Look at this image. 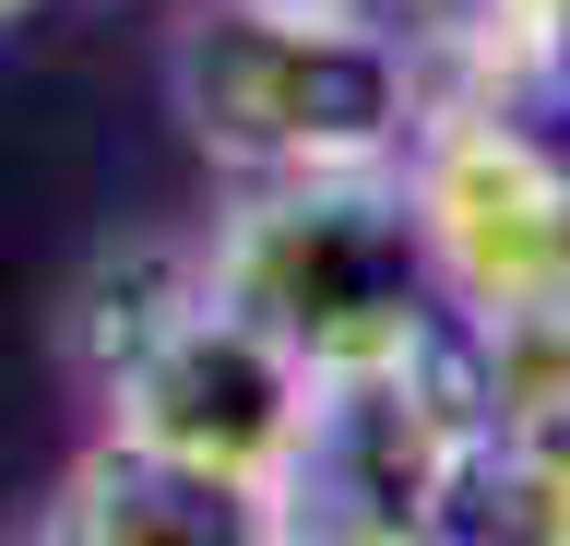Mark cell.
<instances>
[{
  "instance_id": "1",
  "label": "cell",
  "mask_w": 570,
  "mask_h": 546,
  "mask_svg": "<svg viewBox=\"0 0 570 546\" xmlns=\"http://www.w3.org/2000/svg\"><path fill=\"white\" fill-rule=\"evenodd\" d=\"M214 297L262 321L297 368H381L440 345V261L404 202V167H309V179H262V202L226 215L203 250Z\"/></svg>"
},
{
  "instance_id": "2",
  "label": "cell",
  "mask_w": 570,
  "mask_h": 546,
  "mask_svg": "<svg viewBox=\"0 0 570 546\" xmlns=\"http://www.w3.org/2000/svg\"><path fill=\"white\" fill-rule=\"evenodd\" d=\"M178 108L203 155L249 179H309V167H404L428 119V72L392 37L274 12V0H203L178 24Z\"/></svg>"
},
{
  "instance_id": "3",
  "label": "cell",
  "mask_w": 570,
  "mask_h": 546,
  "mask_svg": "<svg viewBox=\"0 0 570 546\" xmlns=\"http://www.w3.org/2000/svg\"><path fill=\"white\" fill-rule=\"evenodd\" d=\"M488 380L475 357H381V368H309V416L274 475V535H440L452 499L488 475Z\"/></svg>"
},
{
  "instance_id": "4",
  "label": "cell",
  "mask_w": 570,
  "mask_h": 546,
  "mask_svg": "<svg viewBox=\"0 0 570 546\" xmlns=\"http://www.w3.org/2000/svg\"><path fill=\"white\" fill-rule=\"evenodd\" d=\"M404 202H416L428 261L463 309H499L570 261V167L523 131V108L440 96L404 143Z\"/></svg>"
},
{
  "instance_id": "5",
  "label": "cell",
  "mask_w": 570,
  "mask_h": 546,
  "mask_svg": "<svg viewBox=\"0 0 570 546\" xmlns=\"http://www.w3.org/2000/svg\"><path fill=\"white\" fill-rule=\"evenodd\" d=\"M297 416H309V368L285 357L262 321H238V309L214 297V274H203V297L107 380V428H131V439H155V451H178V464L249 487L262 523H274V475H285Z\"/></svg>"
},
{
  "instance_id": "6",
  "label": "cell",
  "mask_w": 570,
  "mask_h": 546,
  "mask_svg": "<svg viewBox=\"0 0 570 546\" xmlns=\"http://www.w3.org/2000/svg\"><path fill=\"white\" fill-rule=\"evenodd\" d=\"M48 535H71V546H238V535H274V523H262L249 487L178 464V451H155V439H131V428H107L96 451L60 475Z\"/></svg>"
},
{
  "instance_id": "7",
  "label": "cell",
  "mask_w": 570,
  "mask_h": 546,
  "mask_svg": "<svg viewBox=\"0 0 570 546\" xmlns=\"http://www.w3.org/2000/svg\"><path fill=\"white\" fill-rule=\"evenodd\" d=\"M190 297H203V250L131 238V250L96 261V274H83V297H71V368L107 393V380H119V368H131L142 345H155L178 309H190Z\"/></svg>"
},
{
  "instance_id": "8",
  "label": "cell",
  "mask_w": 570,
  "mask_h": 546,
  "mask_svg": "<svg viewBox=\"0 0 570 546\" xmlns=\"http://www.w3.org/2000/svg\"><path fill=\"white\" fill-rule=\"evenodd\" d=\"M475 380H488V416H570V261L547 286L475 309Z\"/></svg>"
},
{
  "instance_id": "9",
  "label": "cell",
  "mask_w": 570,
  "mask_h": 546,
  "mask_svg": "<svg viewBox=\"0 0 570 546\" xmlns=\"http://www.w3.org/2000/svg\"><path fill=\"white\" fill-rule=\"evenodd\" d=\"M488 523L499 535H570V416H511L488 428Z\"/></svg>"
},
{
  "instance_id": "10",
  "label": "cell",
  "mask_w": 570,
  "mask_h": 546,
  "mask_svg": "<svg viewBox=\"0 0 570 546\" xmlns=\"http://www.w3.org/2000/svg\"><path fill=\"white\" fill-rule=\"evenodd\" d=\"M12 12H24V0H0V24H12Z\"/></svg>"
}]
</instances>
